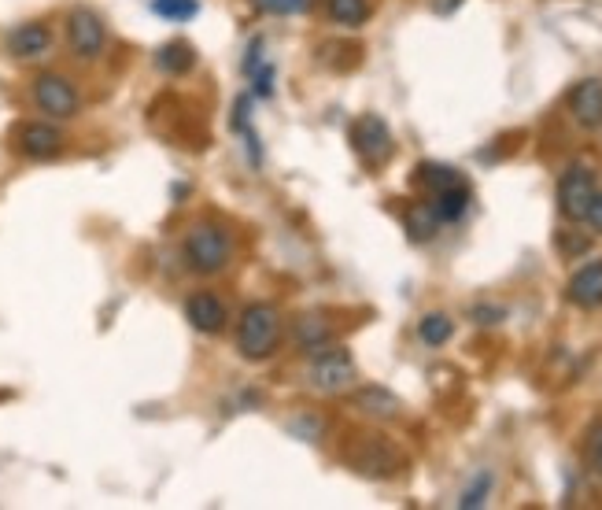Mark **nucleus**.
I'll return each mask as SVG.
<instances>
[{
    "instance_id": "c85d7f7f",
    "label": "nucleus",
    "mask_w": 602,
    "mask_h": 510,
    "mask_svg": "<svg viewBox=\"0 0 602 510\" xmlns=\"http://www.w3.org/2000/svg\"><path fill=\"white\" fill-rule=\"evenodd\" d=\"M462 8V0H433V12L436 15H455Z\"/></svg>"
},
{
    "instance_id": "39448f33",
    "label": "nucleus",
    "mask_w": 602,
    "mask_h": 510,
    "mask_svg": "<svg viewBox=\"0 0 602 510\" xmlns=\"http://www.w3.org/2000/svg\"><path fill=\"white\" fill-rule=\"evenodd\" d=\"M67 45H71L74 60L97 63L108 49V26L93 8H71L67 15Z\"/></svg>"
},
{
    "instance_id": "6e6552de",
    "label": "nucleus",
    "mask_w": 602,
    "mask_h": 510,
    "mask_svg": "<svg viewBox=\"0 0 602 510\" xmlns=\"http://www.w3.org/2000/svg\"><path fill=\"white\" fill-rule=\"evenodd\" d=\"M15 148H19L26 159H37V163L56 159L63 152L60 126H52V122H23L19 134H15Z\"/></svg>"
},
{
    "instance_id": "1a4fd4ad",
    "label": "nucleus",
    "mask_w": 602,
    "mask_h": 510,
    "mask_svg": "<svg viewBox=\"0 0 602 510\" xmlns=\"http://www.w3.org/2000/svg\"><path fill=\"white\" fill-rule=\"evenodd\" d=\"M185 322L196 329V333H207V337H215V333H222L229 322V311L226 304L218 300L211 289H200L193 292L189 300H185Z\"/></svg>"
},
{
    "instance_id": "b1692460",
    "label": "nucleus",
    "mask_w": 602,
    "mask_h": 510,
    "mask_svg": "<svg viewBox=\"0 0 602 510\" xmlns=\"http://www.w3.org/2000/svg\"><path fill=\"white\" fill-rule=\"evenodd\" d=\"M255 8L263 15H277V19H285V15H300L311 8V0H252Z\"/></svg>"
},
{
    "instance_id": "9d476101",
    "label": "nucleus",
    "mask_w": 602,
    "mask_h": 510,
    "mask_svg": "<svg viewBox=\"0 0 602 510\" xmlns=\"http://www.w3.org/2000/svg\"><path fill=\"white\" fill-rule=\"evenodd\" d=\"M566 300L580 311H599L602 307V259H591L569 278Z\"/></svg>"
},
{
    "instance_id": "dca6fc26",
    "label": "nucleus",
    "mask_w": 602,
    "mask_h": 510,
    "mask_svg": "<svg viewBox=\"0 0 602 510\" xmlns=\"http://www.w3.org/2000/svg\"><path fill=\"white\" fill-rule=\"evenodd\" d=\"M355 470L370 477H388L399 470V455L392 448H385L381 440H374V444H366V455H355Z\"/></svg>"
},
{
    "instance_id": "f3484780",
    "label": "nucleus",
    "mask_w": 602,
    "mask_h": 510,
    "mask_svg": "<svg viewBox=\"0 0 602 510\" xmlns=\"http://www.w3.org/2000/svg\"><path fill=\"white\" fill-rule=\"evenodd\" d=\"M403 226H407L410 241L425 244V241H433L436 233H440V226H444V222L436 219L433 204H410L407 215H403Z\"/></svg>"
},
{
    "instance_id": "ddd939ff",
    "label": "nucleus",
    "mask_w": 602,
    "mask_h": 510,
    "mask_svg": "<svg viewBox=\"0 0 602 510\" xmlns=\"http://www.w3.org/2000/svg\"><path fill=\"white\" fill-rule=\"evenodd\" d=\"M355 407H359L362 414H370V418H381V422H388V418H399L403 414V400H399L396 392H388L385 385H366V389H359L355 396Z\"/></svg>"
},
{
    "instance_id": "c756f323",
    "label": "nucleus",
    "mask_w": 602,
    "mask_h": 510,
    "mask_svg": "<svg viewBox=\"0 0 602 510\" xmlns=\"http://www.w3.org/2000/svg\"><path fill=\"white\" fill-rule=\"evenodd\" d=\"M558 244H562V248H566L569 255H573V252H584V248H588V241H584V237H580V241H569L566 233H562V241H558Z\"/></svg>"
},
{
    "instance_id": "9b49d317",
    "label": "nucleus",
    "mask_w": 602,
    "mask_h": 510,
    "mask_svg": "<svg viewBox=\"0 0 602 510\" xmlns=\"http://www.w3.org/2000/svg\"><path fill=\"white\" fill-rule=\"evenodd\" d=\"M569 115L577 119L584 130H599L602 126V82L599 78H584L569 89Z\"/></svg>"
},
{
    "instance_id": "aec40b11",
    "label": "nucleus",
    "mask_w": 602,
    "mask_h": 510,
    "mask_svg": "<svg viewBox=\"0 0 602 510\" xmlns=\"http://www.w3.org/2000/svg\"><path fill=\"white\" fill-rule=\"evenodd\" d=\"M451 333H455V322H451L444 311H433V315H425L422 322H418V337H422V344H429V348H444L447 340H451Z\"/></svg>"
},
{
    "instance_id": "393cba45",
    "label": "nucleus",
    "mask_w": 602,
    "mask_h": 510,
    "mask_svg": "<svg viewBox=\"0 0 602 510\" xmlns=\"http://www.w3.org/2000/svg\"><path fill=\"white\" fill-rule=\"evenodd\" d=\"M248 78H252V93L259 100L274 97V78H277V74H274V67H270V63H259V67H255Z\"/></svg>"
},
{
    "instance_id": "2eb2a0df",
    "label": "nucleus",
    "mask_w": 602,
    "mask_h": 510,
    "mask_svg": "<svg viewBox=\"0 0 602 510\" xmlns=\"http://www.w3.org/2000/svg\"><path fill=\"white\" fill-rule=\"evenodd\" d=\"M470 189H466V182H458V185H447V189H440V193H433V211H436V219L444 222V226H451V222H462L466 219V211H470Z\"/></svg>"
},
{
    "instance_id": "0eeeda50",
    "label": "nucleus",
    "mask_w": 602,
    "mask_h": 510,
    "mask_svg": "<svg viewBox=\"0 0 602 510\" xmlns=\"http://www.w3.org/2000/svg\"><path fill=\"white\" fill-rule=\"evenodd\" d=\"M351 145L359 152V159L366 167H381L392 156V130L381 115H362L351 126Z\"/></svg>"
},
{
    "instance_id": "20e7f679",
    "label": "nucleus",
    "mask_w": 602,
    "mask_h": 510,
    "mask_svg": "<svg viewBox=\"0 0 602 510\" xmlns=\"http://www.w3.org/2000/svg\"><path fill=\"white\" fill-rule=\"evenodd\" d=\"M30 97H34L37 111L41 115H49L52 122H67L78 115L82 108V97H78V89L67 74H56V71H45L37 74L34 85H30Z\"/></svg>"
},
{
    "instance_id": "a211bd4d",
    "label": "nucleus",
    "mask_w": 602,
    "mask_h": 510,
    "mask_svg": "<svg viewBox=\"0 0 602 510\" xmlns=\"http://www.w3.org/2000/svg\"><path fill=\"white\" fill-rule=\"evenodd\" d=\"M156 67L170 78H178V74H189L196 67V52L193 45H185V41H170L163 49L156 52Z\"/></svg>"
},
{
    "instance_id": "6ab92c4d",
    "label": "nucleus",
    "mask_w": 602,
    "mask_h": 510,
    "mask_svg": "<svg viewBox=\"0 0 602 510\" xmlns=\"http://www.w3.org/2000/svg\"><path fill=\"white\" fill-rule=\"evenodd\" d=\"M326 15L337 26H362L370 19V0H326Z\"/></svg>"
},
{
    "instance_id": "cd10ccee",
    "label": "nucleus",
    "mask_w": 602,
    "mask_h": 510,
    "mask_svg": "<svg viewBox=\"0 0 602 510\" xmlns=\"http://www.w3.org/2000/svg\"><path fill=\"white\" fill-rule=\"evenodd\" d=\"M584 222H588L591 230H595V233L602 237V193H595V200H591V207H588V215H584Z\"/></svg>"
},
{
    "instance_id": "a878e982",
    "label": "nucleus",
    "mask_w": 602,
    "mask_h": 510,
    "mask_svg": "<svg viewBox=\"0 0 602 510\" xmlns=\"http://www.w3.org/2000/svg\"><path fill=\"white\" fill-rule=\"evenodd\" d=\"M470 318L477 326H499V322H506V307L477 304V307H470Z\"/></svg>"
},
{
    "instance_id": "412c9836",
    "label": "nucleus",
    "mask_w": 602,
    "mask_h": 510,
    "mask_svg": "<svg viewBox=\"0 0 602 510\" xmlns=\"http://www.w3.org/2000/svg\"><path fill=\"white\" fill-rule=\"evenodd\" d=\"M152 12L167 23H189L200 15V0H152Z\"/></svg>"
},
{
    "instance_id": "bb28decb",
    "label": "nucleus",
    "mask_w": 602,
    "mask_h": 510,
    "mask_svg": "<svg viewBox=\"0 0 602 510\" xmlns=\"http://www.w3.org/2000/svg\"><path fill=\"white\" fill-rule=\"evenodd\" d=\"M588 455H591V466H595V474L602 477V425H595V433H591Z\"/></svg>"
},
{
    "instance_id": "7ed1b4c3",
    "label": "nucleus",
    "mask_w": 602,
    "mask_h": 510,
    "mask_svg": "<svg viewBox=\"0 0 602 510\" xmlns=\"http://www.w3.org/2000/svg\"><path fill=\"white\" fill-rule=\"evenodd\" d=\"M355 359L344 344H326L322 352L311 355V366H307V385L314 392H322V396H340V392H348L355 385Z\"/></svg>"
},
{
    "instance_id": "f8f14e48",
    "label": "nucleus",
    "mask_w": 602,
    "mask_h": 510,
    "mask_svg": "<svg viewBox=\"0 0 602 510\" xmlns=\"http://www.w3.org/2000/svg\"><path fill=\"white\" fill-rule=\"evenodd\" d=\"M52 49V30L45 23H23L8 34V56L15 60H41Z\"/></svg>"
},
{
    "instance_id": "423d86ee",
    "label": "nucleus",
    "mask_w": 602,
    "mask_h": 510,
    "mask_svg": "<svg viewBox=\"0 0 602 510\" xmlns=\"http://www.w3.org/2000/svg\"><path fill=\"white\" fill-rule=\"evenodd\" d=\"M595 193H599V189H595V174H591L584 163H573V167L562 174V182H558V211H562V219L584 222Z\"/></svg>"
},
{
    "instance_id": "5701e85b",
    "label": "nucleus",
    "mask_w": 602,
    "mask_h": 510,
    "mask_svg": "<svg viewBox=\"0 0 602 510\" xmlns=\"http://www.w3.org/2000/svg\"><path fill=\"white\" fill-rule=\"evenodd\" d=\"M488 496H492V474H488V470H481V474L470 481V488L458 496V507H466V510L484 507V503H488Z\"/></svg>"
},
{
    "instance_id": "f257e3e1",
    "label": "nucleus",
    "mask_w": 602,
    "mask_h": 510,
    "mask_svg": "<svg viewBox=\"0 0 602 510\" xmlns=\"http://www.w3.org/2000/svg\"><path fill=\"white\" fill-rule=\"evenodd\" d=\"M281 348V315L274 304H252L244 307L237 322V352L248 363H263Z\"/></svg>"
},
{
    "instance_id": "4468645a",
    "label": "nucleus",
    "mask_w": 602,
    "mask_h": 510,
    "mask_svg": "<svg viewBox=\"0 0 602 510\" xmlns=\"http://www.w3.org/2000/svg\"><path fill=\"white\" fill-rule=\"evenodd\" d=\"M292 340H296V348L303 355H314L322 352L326 344H333V326L322 315H303L292 322Z\"/></svg>"
},
{
    "instance_id": "f03ea898",
    "label": "nucleus",
    "mask_w": 602,
    "mask_h": 510,
    "mask_svg": "<svg viewBox=\"0 0 602 510\" xmlns=\"http://www.w3.org/2000/svg\"><path fill=\"white\" fill-rule=\"evenodd\" d=\"M181 255L189 270L196 274H222L229 267V233L215 222H196L193 230L185 233V244H181Z\"/></svg>"
},
{
    "instance_id": "4be33fe9",
    "label": "nucleus",
    "mask_w": 602,
    "mask_h": 510,
    "mask_svg": "<svg viewBox=\"0 0 602 510\" xmlns=\"http://www.w3.org/2000/svg\"><path fill=\"white\" fill-rule=\"evenodd\" d=\"M418 182H422L425 189L440 193V189H447V185L462 182V174H458L455 167H444V163H422V167H418Z\"/></svg>"
}]
</instances>
